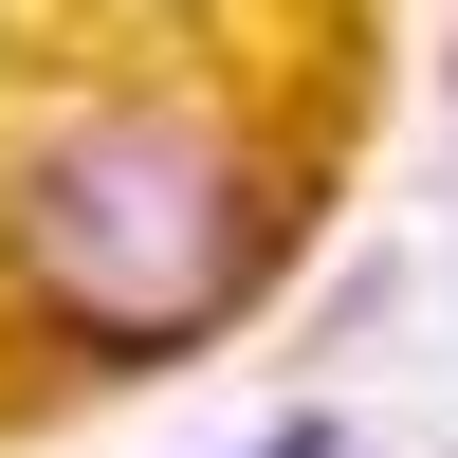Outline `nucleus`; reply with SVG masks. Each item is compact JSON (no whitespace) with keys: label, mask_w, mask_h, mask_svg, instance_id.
<instances>
[{"label":"nucleus","mask_w":458,"mask_h":458,"mask_svg":"<svg viewBox=\"0 0 458 458\" xmlns=\"http://www.w3.org/2000/svg\"><path fill=\"white\" fill-rule=\"evenodd\" d=\"M276 257H293V183L202 92H73L0 183V293L110 386L202 367L276 293Z\"/></svg>","instance_id":"obj_1"}]
</instances>
